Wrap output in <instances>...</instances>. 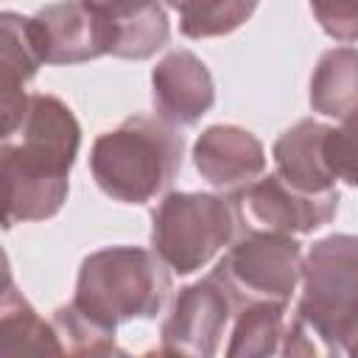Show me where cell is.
Returning a JSON list of instances; mask_svg holds the SVG:
<instances>
[{"label": "cell", "instance_id": "22", "mask_svg": "<svg viewBox=\"0 0 358 358\" xmlns=\"http://www.w3.org/2000/svg\"><path fill=\"white\" fill-rule=\"evenodd\" d=\"M84 3H90V6H106V3H112V0H84Z\"/></svg>", "mask_w": 358, "mask_h": 358}, {"label": "cell", "instance_id": "18", "mask_svg": "<svg viewBox=\"0 0 358 358\" xmlns=\"http://www.w3.org/2000/svg\"><path fill=\"white\" fill-rule=\"evenodd\" d=\"M257 8V0H185L179 11V31L187 39H210L238 31Z\"/></svg>", "mask_w": 358, "mask_h": 358}, {"label": "cell", "instance_id": "6", "mask_svg": "<svg viewBox=\"0 0 358 358\" xmlns=\"http://www.w3.org/2000/svg\"><path fill=\"white\" fill-rule=\"evenodd\" d=\"M302 246L282 232L246 229L241 232L218 266L210 271L229 294L235 310L255 302L288 305L302 280Z\"/></svg>", "mask_w": 358, "mask_h": 358}, {"label": "cell", "instance_id": "4", "mask_svg": "<svg viewBox=\"0 0 358 358\" xmlns=\"http://www.w3.org/2000/svg\"><path fill=\"white\" fill-rule=\"evenodd\" d=\"M296 316L322 341L324 352H350L358 341V235L316 241L302 263Z\"/></svg>", "mask_w": 358, "mask_h": 358}, {"label": "cell", "instance_id": "2", "mask_svg": "<svg viewBox=\"0 0 358 358\" xmlns=\"http://www.w3.org/2000/svg\"><path fill=\"white\" fill-rule=\"evenodd\" d=\"M182 157L185 140L173 123L159 115H134L92 143L90 171L109 199L148 204L173 185Z\"/></svg>", "mask_w": 358, "mask_h": 358}, {"label": "cell", "instance_id": "21", "mask_svg": "<svg viewBox=\"0 0 358 358\" xmlns=\"http://www.w3.org/2000/svg\"><path fill=\"white\" fill-rule=\"evenodd\" d=\"M322 31L336 42H358V0H310Z\"/></svg>", "mask_w": 358, "mask_h": 358}, {"label": "cell", "instance_id": "13", "mask_svg": "<svg viewBox=\"0 0 358 358\" xmlns=\"http://www.w3.org/2000/svg\"><path fill=\"white\" fill-rule=\"evenodd\" d=\"M333 126L299 120L274 143V173L305 193H327L336 187V173L327 162V134Z\"/></svg>", "mask_w": 358, "mask_h": 358}, {"label": "cell", "instance_id": "24", "mask_svg": "<svg viewBox=\"0 0 358 358\" xmlns=\"http://www.w3.org/2000/svg\"><path fill=\"white\" fill-rule=\"evenodd\" d=\"M350 355H358V341H355V344L350 347Z\"/></svg>", "mask_w": 358, "mask_h": 358}, {"label": "cell", "instance_id": "12", "mask_svg": "<svg viewBox=\"0 0 358 358\" xmlns=\"http://www.w3.org/2000/svg\"><path fill=\"white\" fill-rule=\"evenodd\" d=\"M45 64L34 20L3 11L0 17V112H3V134L11 131L25 109V101L31 92H25L28 81L36 76V70Z\"/></svg>", "mask_w": 358, "mask_h": 358}, {"label": "cell", "instance_id": "14", "mask_svg": "<svg viewBox=\"0 0 358 358\" xmlns=\"http://www.w3.org/2000/svg\"><path fill=\"white\" fill-rule=\"evenodd\" d=\"M95 8L106 20L109 56L140 62L168 45L171 25L159 0H112Z\"/></svg>", "mask_w": 358, "mask_h": 358}, {"label": "cell", "instance_id": "10", "mask_svg": "<svg viewBox=\"0 0 358 358\" xmlns=\"http://www.w3.org/2000/svg\"><path fill=\"white\" fill-rule=\"evenodd\" d=\"M193 165L204 182L235 196L263 176L266 151L252 131L232 123H215L207 126L193 143Z\"/></svg>", "mask_w": 358, "mask_h": 358}, {"label": "cell", "instance_id": "1", "mask_svg": "<svg viewBox=\"0 0 358 358\" xmlns=\"http://www.w3.org/2000/svg\"><path fill=\"white\" fill-rule=\"evenodd\" d=\"M81 145L73 109L56 95L31 92L20 123L3 134V224L56 215L67 199L70 168Z\"/></svg>", "mask_w": 358, "mask_h": 358}, {"label": "cell", "instance_id": "16", "mask_svg": "<svg viewBox=\"0 0 358 358\" xmlns=\"http://www.w3.org/2000/svg\"><path fill=\"white\" fill-rule=\"evenodd\" d=\"M310 106L336 120L358 112V48L341 45L322 53L310 76Z\"/></svg>", "mask_w": 358, "mask_h": 358}, {"label": "cell", "instance_id": "19", "mask_svg": "<svg viewBox=\"0 0 358 358\" xmlns=\"http://www.w3.org/2000/svg\"><path fill=\"white\" fill-rule=\"evenodd\" d=\"M53 330L59 336L62 352L67 355H123V350L115 344V330L101 327L87 313H81L73 302L56 308L53 313Z\"/></svg>", "mask_w": 358, "mask_h": 358}, {"label": "cell", "instance_id": "20", "mask_svg": "<svg viewBox=\"0 0 358 358\" xmlns=\"http://www.w3.org/2000/svg\"><path fill=\"white\" fill-rule=\"evenodd\" d=\"M327 162L336 179L358 187V112L341 120L338 129L327 134Z\"/></svg>", "mask_w": 358, "mask_h": 358}, {"label": "cell", "instance_id": "23", "mask_svg": "<svg viewBox=\"0 0 358 358\" xmlns=\"http://www.w3.org/2000/svg\"><path fill=\"white\" fill-rule=\"evenodd\" d=\"M165 3H168V6H171V8H179V6H182V3H185V0H165Z\"/></svg>", "mask_w": 358, "mask_h": 358}, {"label": "cell", "instance_id": "9", "mask_svg": "<svg viewBox=\"0 0 358 358\" xmlns=\"http://www.w3.org/2000/svg\"><path fill=\"white\" fill-rule=\"evenodd\" d=\"M34 31L45 64H78L109 53V34L103 14L84 0H62L39 8Z\"/></svg>", "mask_w": 358, "mask_h": 358}, {"label": "cell", "instance_id": "15", "mask_svg": "<svg viewBox=\"0 0 358 358\" xmlns=\"http://www.w3.org/2000/svg\"><path fill=\"white\" fill-rule=\"evenodd\" d=\"M0 355H62L53 322H45L14 288L11 271H6L0 302Z\"/></svg>", "mask_w": 358, "mask_h": 358}, {"label": "cell", "instance_id": "8", "mask_svg": "<svg viewBox=\"0 0 358 358\" xmlns=\"http://www.w3.org/2000/svg\"><path fill=\"white\" fill-rule=\"evenodd\" d=\"M235 305L224 285L207 274L199 282L185 285L173 305L168 319L159 330V352L162 355H193V358H210L218 352L221 338L229 327Z\"/></svg>", "mask_w": 358, "mask_h": 358}, {"label": "cell", "instance_id": "5", "mask_svg": "<svg viewBox=\"0 0 358 358\" xmlns=\"http://www.w3.org/2000/svg\"><path fill=\"white\" fill-rule=\"evenodd\" d=\"M243 229L235 196L168 193L151 215V249L176 274L204 268Z\"/></svg>", "mask_w": 358, "mask_h": 358}, {"label": "cell", "instance_id": "7", "mask_svg": "<svg viewBox=\"0 0 358 358\" xmlns=\"http://www.w3.org/2000/svg\"><path fill=\"white\" fill-rule=\"evenodd\" d=\"M243 232H282V235H305L333 221L338 210V190L327 193H305L277 173L260 176L243 190L235 193Z\"/></svg>", "mask_w": 358, "mask_h": 358}, {"label": "cell", "instance_id": "3", "mask_svg": "<svg viewBox=\"0 0 358 358\" xmlns=\"http://www.w3.org/2000/svg\"><path fill=\"white\" fill-rule=\"evenodd\" d=\"M171 294V268L154 249L106 246L84 257L73 305L106 330L154 319Z\"/></svg>", "mask_w": 358, "mask_h": 358}, {"label": "cell", "instance_id": "17", "mask_svg": "<svg viewBox=\"0 0 358 358\" xmlns=\"http://www.w3.org/2000/svg\"><path fill=\"white\" fill-rule=\"evenodd\" d=\"M288 316L282 302H255L238 310L235 327L229 333L227 355L232 358H266L282 352V338L288 330Z\"/></svg>", "mask_w": 358, "mask_h": 358}, {"label": "cell", "instance_id": "11", "mask_svg": "<svg viewBox=\"0 0 358 358\" xmlns=\"http://www.w3.org/2000/svg\"><path fill=\"white\" fill-rule=\"evenodd\" d=\"M151 95L162 120L173 126H193L210 112L215 84L207 64L196 53L171 50L151 73Z\"/></svg>", "mask_w": 358, "mask_h": 358}]
</instances>
